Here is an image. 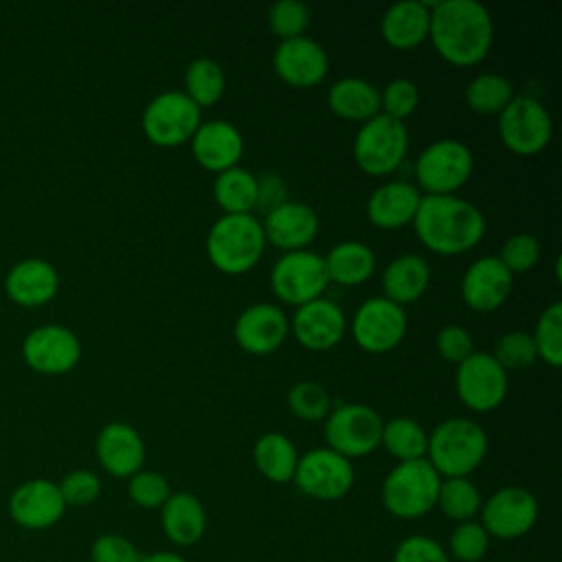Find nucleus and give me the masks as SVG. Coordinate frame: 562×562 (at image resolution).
<instances>
[{"label": "nucleus", "instance_id": "nucleus-1", "mask_svg": "<svg viewBox=\"0 0 562 562\" xmlns=\"http://www.w3.org/2000/svg\"><path fill=\"white\" fill-rule=\"evenodd\" d=\"M428 40L437 55L459 68L481 64L494 44V20L476 0H441L430 7Z\"/></svg>", "mask_w": 562, "mask_h": 562}, {"label": "nucleus", "instance_id": "nucleus-2", "mask_svg": "<svg viewBox=\"0 0 562 562\" xmlns=\"http://www.w3.org/2000/svg\"><path fill=\"white\" fill-rule=\"evenodd\" d=\"M413 228L430 252L454 257L479 246L485 235V217L476 204L459 195H422Z\"/></svg>", "mask_w": 562, "mask_h": 562}, {"label": "nucleus", "instance_id": "nucleus-3", "mask_svg": "<svg viewBox=\"0 0 562 562\" xmlns=\"http://www.w3.org/2000/svg\"><path fill=\"white\" fill-rule=\"evenodd\" d=\"M487 454V432L470 417H450L428 432L426 461L441 479L470 476Z\"/></svg>", "mask_w": 562, "mask_h": 562}, {"label": "nucleus", "instance_id": "nucleus-4", "mask_svg": "<svg viewBox=\"0 0 562 562\" xmlns=\"http://www.w3.org/2000/svg\"><path fill=\"white\" fill-rule=\"evenodd\" d=\"M266 237L252 215H222L206 233V257L215 270L237 277L250 272L263 257Z\"/></svg>", "mask_w": 562, "mask_h": 562}, {"label": "nucleus", "instance_id": "nucleus-5", "mask_svg": "<svg viewBox=\"0 0 562 562\" xmlns=\"http://www.w3.org/2000/svg\"><path fill=\"white\" fill-rule=\"evenodd\" d=\"M441 476L426 459L397 463L382 481L380 498L395 518H422L437 507Z\"/></svg>", "mask_w": 562, "mask_h": 562}, {"label": "nucleus", "instance_id": "nucleus-6", "mask_svg": "<svg viewBox=\"0 0 562 562\" xmlns=\"http://www.w3.org/2000/svg\"><path fill=\"white\" fill-rule=\"evenodd\" d=\"M474 171L472 149L457 138H439L415 160V187L424 195H454Z\"/></svg>", "mask_w": 562, "mask_h": 562}, {"label": "nucleus", "instance_id": "nucleus-7", "mask_svg": "<svg viewBox=\"0 0 562 562\" xmlns=\"http://www.w3.org/2000/svg\"><path fill=\"white\" fill-rule=\"evenodd\" d=\"M353 160L367 176H391L406 158L408 130L406 123L395 121L386 114L360 123L353 138Z\"/></svg>", "mask_w": 562, "mask_h": 562}, {"label": "nucleus", "instance_id": "nucleus-8", "mask_svg": "<svg viewBox=\"0 0 562 562\" xmlns=\"http://www.w3.org/2000/svg\"><path fill=\"white\" fill-rule=\"evenodd\" d=\"M202 123V110L182 92L165 90L143 110L140 127L156 147H180L189 143Z\"/></svg>", "mask_w": 562, "mask_h": 562}, {"label": "nucleus", "instance_id": "nucleus-9", "mask_svg": "<svg viewBox=\"0 0 562 562\" xmlns=\"http://www.w3.org/2000/svg\"><path fill=\"white\" fill-rule=\"evenodd\" d=\"M329 285L325 259L314 250L283 252L270 270L272 294L292 307L321 299Z\"/></svg>", "mask_w": 562, "mask_h": 562}, {"label": "nucleus", "instance_id": "nucleus-10", "mask_svg": "<svg viewBox=\"0 0 562 562\" xmlns=\"http://www.w3.org/2000/svg\"><path fill=\"white\" fill-rule=\"evenodd\" d=\"M325 422L327 448L342 454L345 459L367 457L380 446L384 419L367 404H340L329 411Z\"/></svg>", "mask_w": 562, "mask_h": 562}, {"label": "nucleus", "instance_id": "nucleus-11", "mask_svg": "<svg viewBox=\"0 0 562 562\" xmlns=\"http://www.w3.org/2000/svg\"><path fill=\"white\" fill-rule=\"evenodd\" d=\"M553 134L549 110L533 97L516 94L498 114V138L518 156L540 154Z\"/></svg>", "mask_w": 562, "mask_h": 562}, {"label": "nucleus", "instance_id": "nucleus-12", "mask_svg": "<svg viewBox=\"0 0 562 562\" xmlns=\"http://www.w3.org/2000/svg\"><path fill=\"white\" fill-rule=\"evenodd\" d=\"M459 400L474 413L498 408L509 391V373L487 351H474L454 371Z\"/></svg>", "mask_w": 562, "mask_h": 562}, {"label": "nucleus", "instance_id": "nucleus-13", "mask_svg": "<svg viewBox=\"0 0 562 562\" xmlns=\"http://www.w3.org/2000/svg\"><path fill=\"white\" fill-rule=\"evenodd\" d=\"M353 465L331 448H312L299 457L292 483L310 498L338 501L353 487Z\"/></svg>", "mask_w": 562, "mask_h": 562}, {"label": "nucleus", "instance_id": "nucleus-14", "mask_svg": "<svg viewBox=\"0 0 562 562\" xmlns=\"http://www.w3.org/2000/svg\"><path fill=\"white\" fill-rule=\"evenodd\" d=\"M536 496L520 485H505L481 503V525L496 540L527 536L538 520Z\"/></svg>", "mask_w": 562, "mask_h": 562}, {"label": "nucleus", "instance_id": "nucleus-15", "mask_svg": "<svg viewBox=\"0 0 562 562\" xmlns=\"http://www.w3.org/2000/svg\"><path fill=\"white\" fill-rule=\"evenodd\" d=\"M406 334V312L384 296H371L356 310L351 318V336L356 345L373 356L393 351Z\"/></svg>", "mask_w": 562, "mask_h": 562}, {"label": "nucleus", "instance_id": "nucleus-16", "mask_svg": "<svg viewBox=\"0 0 562 562\" xmlns=\"http://www.w3.org/2000/svg\"><path fill=\"white\" fill-rule=\"evenodd\" d=\"M22 356L33 371L61 375L77 367L81 358V342L77 334L64 325H40L26 334Z\"/></svg>", "mask_w": 562, "mask_h": 562}, {"label": "nucleus", "instance_id": "nucleus-17", "mask_svg": "<svg viewBox=\"0 0 562 562\" xmlns=\"http://www.w3.org/2000/svg\"><path fill=\"white\" fill-rule=\"evenodd\" d=\"M290 334V318L274 303H252L241 310L233 325L235 342L250 356L274 353Z\"/></svg>", "mask_w": 562, "mask_h": 562}, {"label": "nucleus", "instance_id": "nucleus-18", "mask_svg": "<svg viewBox=\"0 0 562 562\" xmlns=\"http://www.w3.org/2000/svg\"><path fill=\"white\" fill-rule=\"evenodd\" d=\"M347 331V316L342 307L325 296L314 299L294 310L290 318V334L307 351L334 349Z\"/></svg>", "mask_w": 562, "mask_h": 562}, {"label": "nucleus", "instance_id": "nucleus-19", "mask_svg": "<svg viewBox=\"0 0 562 562\" xmlns=\"http://www.w3.org/2000/svg\"><path fill=\"white\" fill-rule=\"evenodd\" d=\"M272 70L283 83L305 90L318 86L327 77L329 57L316 40L301 35L277 44L272 53Z\"/></svg>", "mask_w": 562, "mask_h": 562}, {"label": "nucleus", "instance_id": "nucleus-20", "mask_svg": "<svg viewBox=\"0 0 562 562\" xmlns=\"http://www.w3.org/2000/svg\"><path fill=\"white\" fill-rule=\"evenodd\" d=\"M64 512L59 485L48 479L24 481L9 496V514L24 529H48L61 520Z\"/></svg>", "mask_w": 562, "mask_h": 562}, {"label": "nucleus", "instance_id": "nucleus-21", "mask_svg": "<svg viewBox=\"0 0 562 562\" xmlns=\"http://www.w3.org/2000/svg\"><path fill=\"white\" fill-rule=\"evenodd\" d=\"M318 226L321 222L316 211L305 202H292V200H285L268 209L261 222L266 244L283 252L305 250L316 239Z\"/></svg>", "mask_w": 562, "mask_h": 562}, {"label": "nucleus", "instance_id": "nucleus-22", "mask_svg": "<svg viewBox=\"0 0 562 562\" xmlns=\"http://www.w3.org/2000/svg\"><path fill=\"white\" fill-rule=\"evenodd\" d=\"M189 145L195 162L211 173L237 167L246 149L241 132L224 119L202 121Z\"/></svg>", "mask_w": 562, "mask_h": 562}, {"label": "nucleus", "instance_id": "nucleus-23", "mask_svg": "<svg viewBox=\"0 0 562 562\" xmlns=\"http://www.w3.org/2000/svg\"><path fill=\"white\" fill-rule=\"evenodd\" d=\"M514 274L498 261L485 255L470 263L461 277V299L474 312H494L512 294Z\"/></svg>", "mask_w": 562, "mask_h": 562}, {"label": "nucleus", "instance_id": "nucleus-24", "mask_svg": "<svg viewBox=\"0 0 562 562\" xmlns=\"http://www.w3.org/2000/svg\"><path fill=\"white\" fill-rule=\"evenodd\" d=\"M101 468L116 479H130L145 463V441L140 432L125 422L105 424L94 441Z\"/></svg>", "mask_w": 562, "mask_h": 562}, {"label": "nucleus", "instance_id": "nucleus-25", "mask_svg": "<svg viewBox=\"0 0 562 562\" xmlns=\"http://www.w3.org/2000/svg\"><path fill=\"white\" fill-rule=\"evenodd\" d=\"M422 191L406 180H389L375 187L367 200V217L373 226L384 231H397L413 224Z\"/></svg>", "mask_w": 562, "mask_h": 562}, {"label": "nucleus", "instance_id": "nucleus-26", "mask_svg": "<svg viewBox=\"0 0 562 562\" xmlns=\"http://www.w3.org/2000/svg\"><path fill=\"white\" fill-rule=\"evenodd\" d=\"M59 288V274L55 266L40 257H29L18 261L7 279L4 290L9 299L24 307H40L48 303Z\"/></svg>", "mask_w": 562, "mask_h": 562}, {"label": "nucleus", "instance_id": "nucleus-27", "mask_svg": "<svg viewBox=\"0 0 562 562\" xmlns=\"http://www.w3.org/2000/svg\"><path fill=\"white\" fill-rule=\"evenodd\" d=\"M430 7L422 0H402L391 4L380 20L382 40L395 50H411L428 40Z\"/></svg>", "mask_w": 562, "mask_h": 562}, {"label": "nucleus", "instance_id": "nucleus-28", "mask_svg": "<svg viewBox=\"0 0 562 562\" xmlns=\"http://www.w3.org/2000/svg\"><path fill=\"white\" fill-rule=\"evenodd\" d=\"M430 283V266L422 255L404 252L391 259L382 272L384 299L404 307L424 296Z\"/></svg>", "mask_w": 562, "mask_h": 562}, {"label": "nucleus", "instance_id": "nucleus-29", "mask_svg": "<svg viewBox=\"0 0 562 562\" xmlns=\"http://www.w3.org/2000/svg\"><path fill=\"white\" fill-rule=\"evenodd\" d=\"M160 527L178 547L195 544L206 531V512L191 492H171L160 507Z\"/></svg>", "mask_w": 562, "mask_h": 562}, {"label": "nucleus", "instance_id": "nucleus-30", "mask_svg": "<svg viewBox=\"0 0 562 562\" xmlns=\"http://www.w3.org/2000/svg\"><path fill=\"white\" fill-rule=\"evenodd\" d=\"M327 108L338 119L364 123L380 114V88L362 77H342L327 90Z\"/></svg>", "mask_w": 562, "mask_h": 562}, {"label": "nucleus", "instance_id": "nucleus-31", "mask_svg": "<svg viewBox=\"0 0 562 562\" xmlns=\"http://www.w3.org/2000/svg\"><path fill=\"white\" fill-rule=\"evenodd\" d=\"M325 268H327V277L329 283H338V285H362L364 281H369V277L375 270V255L373 250L356 239H347L336 244L325 257Z\"/></svg>", "mask_w": 562, "mask_h": 562}, {"label": "nucleus", "instance_id": "nucleus-32", "mask_svg": "<svg viewBox=\"0 0 562 562\" xmlns=\"http://www.w3.org/2000/svg\"><path fill=\"white\" fill-rule=\"evenodd\" d=\"M213 198L224 215H246L259 206V180L244 167L215 173Z\"/></svg>", "mask_w": 562, "mask_h": 562}, {"label": "nucleus", "instance_id": "nucleus-33", "mask_svg": "<svg viewBox=\"0 0 562 562\" xmlns=\"http://www.w3.org/2000/svg\"><path fill=\"white\" fill-rule=\"evenodd\" d=\"M299 450L283 432H263L252 446V461L259 474L272 483H290L299 463Z\"/></svg>", "mask_w": 562, "mask_h": 562}, {"label": "nucleus", "instance_id": "nucleus-34", "mask_svg": "<svg viewBox=\"0 0 562 562\" xmlns=\"http://www.w3.org/2000/svg\"><path fill=\"white\" fill-rule=\"evenodd\" d=\"M380 446L397 459V463L426 459L428 432L413 417H393L382 424Z\"/></svg>", "mask_w": 562, "mask_h": 562}, {"label": "nucleus", "instance_id": "nucleus-35", "mask_svg": "<svg viewBox=\"0 0 562 562\" xmlns=\"http://www.w3.org/2000/svg\"><path fill=\"white\" fill-rule=\"evenodd\" d=\"M200 110L215 105L226 92L224 68L211 57L193 59L184 70V90H182Z\"/></svg>", "mask_w": 562, "mask_h": 562}, {"label": "nucleus", "instance_id": "nucleus-36", "mask_svg": "<svg viewBox=\"0 0 562 562\" xmlns=\"http://www.w3.org/2000/svg\"><path fill=\"white\" fill-rule=\"evenodd\" d=\"M516 97L514 83L501 72H481L465 86V105L476 114H501Z\"/></svg>", "mask_w": 562, "mask_h": 562}, {"label": "nucleus", "instance_id": "nucleus-37", "mask_svg": "<svg viewBox=\"0 0 562 562\" xmlns=\"http://www.w3.org/2000/svg\"><path fill=\"white\" fill-rule=\"evenodd\" d=\"M481 492L470 481V476H454V479H441L439 494H437V507L443 512L446 518L454 522L474 520V516L481 512Z\"/></svg>", "mask_w": 562, "mask_h": 562}, {"label": "nucleus", "instance_id": "nucleus-38", "mask_svg": "<svg viewBox=\"0 0 562 562\" xmlns=\"http://www.w3.org/2000/svg\"><path fill=\"white\" fill-rule=\"evenodd\" d=\"M531 340L540 360L558 369L562 364V303L553 301L536 321Z\"/></svg>", "mask_w": 562, "mask_h": 562}, {"label": "nucleus", "instance_id": "nucleus-39", "mask_svg": "<svg viewBox=\"0 0 562 562\" xmlns=\"http://www.w3.org/2000/svg\"><path fill=\"white\" fill-rule=\"evenodd\" d=\"M288 408L303 422H323L331 411L329 393L314 380H301L288 391Z\"/></svg>", "mask_w": 562, "mask_h": 562}, {"label": "nucleus", "instance_id": "nucleus-40", "mask_svg": "<svg viewBox=\"0 0 562 562\" xmlns=\"http://www.w3.org/2000/svg\"><path fill=\"white\" fill-rule=\"evenodd\" d=\"M310 22V7L301 0H279L268 9V29L279 42L305 35Z\"/></svg>", "mask_w": 562, "mask_h": 562}, {"label": "nucleus", "instance_id": "nucleus-41", "mask_svg": "<svg viewBox=\"0 0 562 562\" xmlns=\"http://www.w3.org/2000/svg\"><path fill=\"white\" fill-rule=\"evenodd\" d=\"M490 542L492 538L481 522L476 520L457 522V527L450 531L448 555L450 560H459V562H479L485 558Z\"/></svg>", "mask_w": 562, "mask_h": 562}, {"label": "nucleus", "instance_id": "nucleus-42", "mask_svg": "<svg viewBox=\"0 0 562 562\" xmlns=\"http://www.w3.org/2000/svg\"><path fill=\"white\" fill-rule=\"evenodd\" d=\"M494 360L509 373V371H520L531 367L538 360L531 334L522 331V329H512L505 331L492 351Z\"/></svg>", "mask_w": 562, "mask_h": 562}, {"label": "nucleus", "instance_id": "nucleus-43", "mask_svg": "<svg viewBox=\"0 0 562 562\" xmlns=\"http://www.w3.org/2000/svg\"><path fill=\"white\" fill-rule=\"evenodd\" d=\"M419 105V88L415 81L406 77L391 79L382 90H380V112L395 119V121H406Z\"/></svg>", "mask_w": 562, "mask_h": 562}, {"label": "nucleus", "instance_id": "nucleus-44", "mask_svg": "<svg viewBox=\"0 0 562 562\" xmlns=\"http://www.w3.org/2000/svg\"><path fill=\"white\" fill-rule=\"evenodd\" d=\"M169 494V481L156 470H138L127 481L130 501L143 509H160Z\"/></svg>", "mask_w": 562, "mask_h": 562}, {"label": "nucleus", "instance_id": "nucleus-45", "mask_svg": "<svg viewBox=\"0 0 562 562\" xmlns=\"http://www.w3.org/2000/svg\"><path fill=\"white\" fill-rule=\"evenodd\" d=\"M540 257H542V246H540L538 237H533L529 233L512 235L509 239L503 241L501 252H498V261L512 274H520V272H527V270L536 268Z\"/></svg>", "mask_w": 562, "mask_h": 562}, {"label": "nucleus", "instance_id": "nucleus-46", "mask_svg": "<svg viewBox=\"0 0 562 562\" xmlns=\"http://www.w3.org/2000/svg\"><path fill=\"white\" fill-rule=\"evenodd\" d=\"M57 485L66 507H88L101 496V479L92 470H72Z\"/></svg>", "mask_w": 562, "mask_h": 562}, {"label": "nucleus", "instance_id": "nucleus-47", "mask_svg": "<svg viewBox=\"0 0 562 562\" xmlns=\"http://www.w3.org/2000/svg\"><path fill=\"white\" fill-rule=\"evenodd\" d=\"M393 562H452V560L435 538L424 533H413L397 544L393 553Z\"/></svg>", "mask_w": 562, "mask_h": 562}, {"label": "nucleus", "instance_id": "nucleus-48", "mask_svg": "<svg viewBox=\"0 0 562 562\" xmlns=\"http://www.w3.org/2000/svg\"><path fill=\"white\" fill-rule=\"evenodd\" d=\"M92 562H140V549L121 533H101L90 547Z\"/></svg>", "mask_w": 562, "mask_h": 562}, {"label": "nucleus", "instance_id": "nucleus-49", "mask_svg": "<svg viewBox=\"0 0 562 562\" xmlns=\"http://www.w3.org/2000/svg\"><path fill=\"white\" fill-rule=\"evenodd\" d=\"M437 353L452 364L463 362L468 356L474 353V340L472 334L463 325H446L437 331L435 338Z\"/></svg>", "mask_w": 562, "mask_h": 562}, {"label": "nucleus", "instance_id": "nucleus-50", "mask_svg": "<svg viewBox=\"0 0 562 562\" xmlns=\"http://www.w3.org/2000/svg\"><path fill=\"white\" fill-rule=\"evenodd\" d=\"M140 562H187V560L178 553H171V551H154V553L143 555Z\"/></svg>", "mask_w": 562, "mask_h": 562}]
</instances>
